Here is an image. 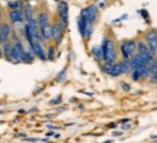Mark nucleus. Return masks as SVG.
<instances>
[{"label": "nucleus", "mask_w": 157, "mask_h": 143, "mask_svg": "<svg viewBox=\"0 0 157 143\" xmlns=\"http://www.w3.org/2000/svg\"><path fill=\"white\" fill-rule=\"evenodd\" d=\"M103 71L106 72L108 75H112V77L121 75V66H119V62H105Z\"/></svg>", "instance_id": "obj_10"}, {"label": "nucleus", "mask_w": 157, "mask_h": 143, "mask_svg": "<svg viewBox=\"0 0 157 143\" xmlns=\"http://www.w3.org/2000/svg\"><path fill=\"white\" fill-rule=\"evenodd\" d=\"M98 7H99V9H103V7H105V2H101V3H99V6H98Z\"/></svg>", "instance_id": "obj_24"}, {"label": "nucleus", "mask_w": 157, "mask_h": 143, "mask_svg": "<svg viewBox=\"0 0 157 143\" xmlns=\"http://www.w3.org/2000/svg\"><path fill=\"white\" fill-rule=\"evenodd\" d=\"M29 46H31V49H32L35 56H38L41 61L47 59V58H45V51H44V48H42V42H41V41H38V39H31V41H29Z\"/></svg>", "instance_id": "obj_6"}, {"label": "nucleus", "mask_w": 157, "mask_h": 143, "mask_svg": "<svg viewBox=\"0 0 157 143\" xmlns=\"http://www.w3.org/2000/svg\"><path fill=\"white\" fill-rule=\"evenodd\" d=\"M2 52H3V56H5L7 61H12V44L6 42L2 46Z\"/></svg>", "instance_id": "obj_15"}, {"label": "nucleus", "mask_w": 157, "mask_h": 143, "mask_svg": "<svg viewBox=\"0 0 157 143\" xmlns=\"http://www.w3.org/2000/svg\"><path fill=\"white\" fill-rule=\"evenodd\" d=\"M39 35H41L42 42H44V41H50L51 39V25L50 23H47V25L39 28Z\"/></svg>", "instance_id": "obj_13"}, {"label": "nucleus", "mask_w": 157, "mask_h": 143, "mask_svg": "<svg viewBox=\"0 0 157 143\" xmlns=\"http://www.w3.org/2000/svg\"><path fill=\"white\" fill-rule=\"evenodd\" d=\"M80 16L84 17V20L86 23H92L96 20V16H98V7L96 6H89V7H84L83 10H82V15Z\"/></svg>", "instance_id": "obj_8"}, {"label": "nucleus", "mask_w": 157, "mask_h": 143, "mask_svg": "<svg viewBox=\"0 0 157 143\" xmlns=\"http://www.w3.org/2000/svg\"><path fill=\"white\" fill-rule=\"evenodd\" d=\"M45 58L50 61H52L56 58V48H54V46H50V48H48V52L45 54Z\"/></svg>", "instance_id": "obj_21"}, {"label": "nucleus", "mask_w": 157, "mask_h": 143, "mask_svg": "<svg viewBox=\"0 0 157 143\" xmlns=\"http://www.w3.org/2000/svg\"><path fill=\"white\" fill-rule=\"evenodd\" d=\"M101 49H102V59H105V62H117L118 52L113 41L105 38L101 45Z\"/></svg>", "instance_id": "obj_1"}, {"label": "nucleus", "mask_w": 157, "mask_h": 143, "mask_svg": "<svg viewBox=\"0 0 157 143\" xmlns=\"http://www.w3.org/2000/svg\"><path fill=\"white\" fill-rule=\"evenodd\" d=\"M60 101H61V97H57V100H52L51 103H52V104H56V103H60Z\"/></svg>", "instance_id": "obj_23"}, {"label": "nucleus", "mask_w": 157, "mask_h": 143, "mask_svg": "<svg viewBox=\"0 0 157 143\" xmlns=\"http://www.w3.org/2000/svg\"><path fill=\"white\" fill-rule=\"evenodd\" d=\"M0 58H3V52H2V45H0Z\"/></svg>", "instance_id": "obj_26"}, {"label": "nucleus", "mask_w": 157, "mask_h": 143, "mask_svg": "<svg viewBox=\"0 0 157 143\" xmlns=\"http://www.w3.org/2000/svg\"><path fill=\"white\" fill-rule=\"evenodd\" d=\"M121 54H122V58L125 59H129L132 55H135V51H137V42L135 41H124L121 42Z\"/></svg>", "instance_id": "obj_3"}, {"label": "nucleus", "mask_w": 157, "mask_h": 143, "mask_svg": "<svg viewBox=\"0 0 157 143\" xmlns=\"http://www.w3.org/2000/svg\"><path fill=\"white\" fill-rule=\"evenodd\" d=\"M57 12H58V17H60V25L63 28L66 29L67 28V23H68V5L67 2H58V6H57Z\"/></svg>", "instance_id": "obj_4"}, {"label": "nucleus", "mask_w": 157, "mask_h": 143, "mask_svg": "<svg viewBox=\"0 0 157 143\" xmlns=\"http://www.w3.org/2000/svg\"><path fill=\"white\" fill-rule=\"evenodd\" d=\"M9 20H10V23H21V22H23L25 19H23L22 9H19V10H10V12H9Z\"/></svg>", "instance_id": "obj_12"}, {"label": "nucleus", "mask_w": 157, "mask_h": 143, "mask_svg": "<svg viewBox=\"0 0 157 143\" xmlns=\"http://www.w3.org/2000/svg\"><path fill=\"white\" fill-rule=\"evenodd\" d=\"M92 55L95 56L96 59H102V49H101V46H95V48L92 49Z\"/></svg>", "instance_id": "obj_22"}, {"label": "nucleus", "mask_w": 157, "mask_h": 143, "mask_svg": "<svg viewBox=\"0 0 157 143\" xmlns=\"http://www.w3.org/2000/svg\"><path fill=\"white\" fill-rule=\"evenodd\" d=\"M2 17H3V13H2V10H0V22H2Z\"/></svg>", "instance_id": "obj_27"}, {"label": "nucleus", "mask_w": 157, "mask_h": 143, "mask_svg": "<svg viewBox=\"0 0 157 143\" xmlns=\"http://www.w3.org/2000/svg\"><path fill=\"white\" fill-rule=\"evenodd\" d=\"M25 54H26V51L23 48V44L19 39L15 41V44L12 45V62H22Z\"/></svg>", "instance_id": "obj_2"}, {"label": "nucleus", "mask_w": 157, "mask_h": 143, "mask_svg": "<svg viewBox=\"0 0 157 143\" xmlns=\"http://www.w3.org/2000/svg\"><path fill=\"white\" fill-rule=\"evenodd\" d=\"M146 45L148 46V49L153 52V55H156V52H157V35H156V30H154V29H151L150 32H147Z\"/></svg>", "instance_id": "obj_9"}, {"label": "nucleus", "mask_w": 157, "mask_h": 143, "mask_svg": "<svg viewBox=\"0 0 157 143\" xmlns=\"http://www.w3.org/2000/svg\"><path fill=\"white\" fill-rule=\"evenodd\" d=\"M137 48H138V55L143 58V61H144L146 64H148V62L154 61V55H153L151 51L148 49V46L146 45V42L140 41V42L137 44Z\"/></svg>", "instance_id": "obj_5"}, {"label": "nucleus", "mask_w": 157, "mask_h": 143, "mask_svg": "<svg viewBox=\"0 0 157 143\" xmlns=\"http://www.w3.org/2000/svg\"><path fill=\"white\" fill-rule=\"evenodd\" d=\"M22 2L21 0H15V2H9V5H7V7H9V10H19V9H22Z\"/></svg>", "instance_id": "obj_18"}, {"label": "nucleus", "mask_w": 157, "mask_h": 143, "mask_svg": "<svg viewBox=\"0 0 157 143\" xmlns=\"http://www.w3.org/2000/svg\"><path fill=\"white\" fill-rule=\"evenodd\" d=\"M64 30H66V29L63 28L60 23H52V25H51V39H52L56 44H60L63 41V36H64Z\"/></svg>", "instance_id": "obj_7"}, {"label": "nucleus", "mask_w": 157, "mask_h": 143, "mask_svg": "<svg viewBox=\"0 0 157 143\" xmlns=\"http://www.w3.org/2000/svg\"><path fill=\"white\" fill-rule=\"evenodd\" d=\"M12 33L10 25L9 23H0V44H6L9 41V36Z\"/></svg>", "instance_id": "obj_11"}, {"label": "nucleus", "mask_w": 157, "mask_h": 143, "mask_svg": "<svg viewBox=\"0 0 157 143\" xmlns=\"http://www.w3.org/2000/svg\"><path fill=\"white\" fill-rule=\"evenodd\" d=\"M35 20H36V23H38L39 28H41V26H44V25H47V23H50V22H48V15H47V13H44V12H41Z\"/></svg>", "instance_id": "obj_16"}, {"label": "nucleus", "mask_w": 157, "mask_h": 143, "mask_svg": "<svg viewBox=\"0 0 157 143\" xmlns=\"http://www.w3.org/2000/svg\"><path fill=\"white\" fill-rule=\"evenodd\" d=\"M122 87H124V88H125V90H129V85H128V84H124Z\"/></svg>", "instance_id": "obj_25"}, {"label": "nucleus", "mask_w": 157, "mask_h": 143, "mask_svg": "<svg viewBox=\"0 0 157 143\" xmlns=\"http://www.w3.org/2000/svg\"><path fill=\"white\" fill-rule=\"evenodd\" d=\"M22 13H23V19L29 22V20H32L34 19V12H32V6L26 3V5L22 6Z\"/></svg>", "instance_id": "obj_14"}, {"label": "nucleus", "mask_w": 157, "mask_h": 143, "mask_svg": "<svg viewBox=\"0 0 157 143\" xmlns=\"http://www.w3.org/2000/svg\"><path fill=\"white\" fill-rule=\"evenodd\" d=\"M77 25H78V32H80V35L83 36L84 39V30H86V20H84L83 16H78V20H77Z\"/></svg>", "instance_id": "obj_17"}, {"label": "nucleus", "mask_w": 157, "mask_h": 143, "mask_svg": "<svg viewBox=\"0 0 157 143\" xmlns=\"http://www.w3.org/2000/svg\"><path fill=\"white\" fill-rule=\"evenodd\" d=\"M119 66H121V74L131 71V68H129V59H125V58H124L122 62H119Z\"/></svg>", "instance_id": "obj_19"}, {"label": "nucleus", "mask_w": 157, "mask_h": 143, "mask_svg": "<svg viewBox=\"0 0 157 143\" xmlns=\"http://www.w3.org/2000/svg\"><path fill=\"white\" fill-rule=\"evenodd\" d=\"M92 32H93V25L87 23L86 25V30H84V41H89L90 36H92Z\"/></svg>", "instance_id": "obj_20"}]
</instances>
